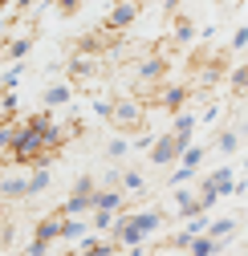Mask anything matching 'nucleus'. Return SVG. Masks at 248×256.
Returning <instances> with one entry per match:
<instances>
[{
    "mask_svg": "<svg viewBox=\"0 0 248 256\" xmlns=\"http://www.w3.org/2000/svg\"><path fill=\"white\" fill-rule=\"evenodd\" d=\"M61 212H66V216H86V212H94V196H82V191H70V200L61 204Z\"/></svg>",
    "mask_w": 248,
    "mask_h": 256,
    "instance_id": "obj_15",
    "label": "nucleus"
},
{
    "mask_svg": "<svg viewBox=\"0 0 248 256\" xmlns=\"http://www.w3.org/2000/svg\"><path fill=\"white\" fill-rule=\"evenodd\" d=\"M171 130H175V134H196V114H188V110H175V118H171Z\"/></svg>",
    "mask_w": 248,
    "mask_h": 256,
    "instance_id": "obj_18",
    "label": "nucleus"
},
{
    "mask_svg": "<svg viewBox=\"0 0 248 256\" xmlns=\"http://www.w3.org/2000/svg\"><path fill=\"white\" fill-rule=\"evenodd\" d=\"M12 114H16V94L4 90V94H0V118H12Z\"/></svg>",
    "mask_w": 248,
    "mask_h": 256,
    "instance_id": "obj_24",
    "label": "nucleus"
},
{
    "mask_svg": "<svg viewBox=\"0 0 248 256\" xmlns=\"http://www.w3.org/2000/svg\"><path fill=\"white\" fill-rule=\"evenodd\" d=\"M208 183L220 191V196H236V175H232V167H220V171H212L208 175Z\"/></svg>",
    "mask_w": 248,
    "mask_h": 256,
    "instance_id": "obj_14",
    "label": "nucleus"
},
{
    "mask_svg": "<svg viewBox=\"0 0 248 256\" xmlns=\"http://www.w3.org/2000/svg\"><path fill=\"white\" fill-rule=\"evenodd\" d=\"M78 252H86V256H110V252H122L118 248V240H78Z\"/></svg>",
    "mask_w": 248,
    "mask_h": 256,
    "instance_id": "obj_13",
    "label": "nucleus"
},
{
    "mask_svg": "<svg viewBox=\"0 0 248 256\" xmlns=\"http://www.w3.org/2000/svg\"><path fill=\"white\" fill-rule=\"evenodd\" d=\"M216 118H220V106H208V110H204V118H200V122H216Z\"/></svg>",
    "mask_w": 248,
    "mask_h": 256,
    "instance_id": "obj_35",
    "label": "nucleus"
},
{
    "mask_svg": "<svg viewBox=\"0 0 248 256\" xmlns=\"http://www.w3.org/2000/svg\"><path fill=\"white\" fill-rule=\"evenodd\" d=\"M240 138H248V122H244V126H240Z\"/></svg>",
    "mask_w": 248,
    "mask_h": 256,
    "instance_id": "obj_38",
    "label": "nucleus"
},
{
    "mask_svg": "<svg viewBox=\"0 0 248 256\" xmlns=\"http://www.w3.org/2000/svg\"><path fill=\"white\" fill-rule=\"evenodd\" d=\"M228 45H232V53H240V49H248V24H240V28H236V33H232V41H228Z\"/></svg>",
    "mask_w": 248,
    "mask_h": 256,
    "instance_id": "obj_27",
    "label": "nucleus"
},
{
    "mask_svg": "<svg viewBox=\"0 0 248 256\" xmlns=\"http://www.w3.org/2000/svg\"><path fill=\"white\" fill-rule=\"evenodd\" d=\"M216 150H220V154H236V150H240V130H236V126L216 138Z\"/></svg>",
    "mask_w": 248,
    "mask_h": 256,
    "instance_id": "obj_19",
    "label": "nucleus"
},
{
    "mask_svg": "<svg viewBox=\"0 0 248 256\" xmlns=\"http://www.w3.org/2000/svg\"><path fill=\"white\" fill-rule=\"evenodd\" d=\"M20 74H24V70H20V61H12V70L4 74V90H16V82H20Z\"/></svg>",
    "mask_w": 248,
    "mask_h": 256,
    "instance_id": "obj_31",
    "label": "nucleus"
},
{
    "mask_svg": "<svg viewBox=\"0 0 248 256\" xmlns=\"http://www.w3.org/2000/svg\"><path fill=\"white\" fill-rule=\"evenodd\" d=\"M114 220H118V212H94V228H98V232H110Z\"/></svg>",
    "mask_w": 248,
    "mask_h": 256,
    "instance_id": "obj_26",
    "label": "nucleus"
},
{
    "mask_svg": "<svg viewBox=\"0 0 248 256\" xmlns=\"http://www.w3.org/2000/svg\"><path fill=\"white\" fill-rule=\"evenodd\" d=\"M53 150L45 146L41 130L28 118H20V134H16V146H12V163L16 167H37V163H49Z\"/></svg>",
    "mask_w": 248,
    "mask_h": 256,
    "instance_id": "obj_2",
    "label": "nucleus"
},
{
    "mask_svg": "<svg viewBox=\"0 0 248 256\" xmlns=\"http://www.w3.org/2000/svg\"><path fill=\"white\" fill-rule=\"evenodd\" d=\"M192 37H196V28L188 20H175V41H192Z\"/></svg>",
    "mask_w": 248,
    "mask_h": 256,
    "instance_id": "obj_30",
    "label": "nucleus"
},
{
    "mask_svg": "<svg viewBox=\"0 0 248 256\" xmlns=\"http://www.w3.org/2000/svg\"><path fill=\"white\" fill-rule=\"evenodd\" d=\"M208 232H212V236H216V240H224V236H228V232H232V236H236V220H216V224H208Z\"/></svg>",
    "mask_w": 248,
    "mask_h": 256,
    "instance_id": "obj_22",
    "label": "nucleus"
},
{
    "mask_svg": "<svg viewBox=\"0 0 248 256\" xmlns=\"http://www.w3.org/2000/svg\"><path fill=\"white\" fill-rule=\"evenodd\" d=\"M159 228H163V212H154V208L134 212V216L118 212V220H114L110 236L118 240V248H122V252H142V240H146V236H154Z\"/></svg>",
    "mask_w": 248,
    "mask_h": 256,
    "instance_id": "obj_1",
    "label": "nucleus"
},
{
    "mask_svg": "<svg viewBox=\"0 0 248 256\" xmlns=\"http://www.w3.org/2000/svg\"><path fill=\"white\" fill-rule=\"evenodd\" d=\"M86 228H90V224H86L82 216H66V224H61V240H66V244H78V240L86 236Z\"/></svg>",
    "mask_w": 248,
    "mask_h": 256,
    "instance_id": "obj_16",
    "label": "nucleus"
},
{
    "mask_svg": "<svg viewBox=\"0 0 248 256\" xmlns=\"http://www.w3.org/2000/svg\"><path fill=\"white\" fill-rule=\"evenodd\" d=\"M220 4H224V8H228V4H232V0H220Z\"/></svg>",
    "mask_w": 248,
    "mask_h": 256,
    "instance_id": "obj_39",
    "label": "nucleus"
},
{
    "mask_svg": "<svg viewBox=\"0 0 248 256\" xmlns=\"http://www.w3.org/2000/svg\"><path fill=\"white\" fill-rule=\"evenodd\" d=\"M8 163H12V158H8V154H4V150H0V171H4V167H8Z\"/></svg>",
    "mask_w": 248,
    "mask_h": 256,
    "instance_id": "obj_36",
    "label": "nucleus"
},
{
    "mask_svg": "<svg viewBox=\"0 0 248 256\" xmlns=\"http://www.w3.org/2000/svg\"><path fill=\"white\" fill-rule=\"evenodd\" d=\"M142 102L138 98H118V102H110V122L118 126V130H138L142 126Z\"/></svg>",
    "mask_w": 248,
    "mask_h": 256,
    "instance_id": "obj_5",
    "label": "nucleus"
},
{
    "mask_svg": "<svg viewBox=\"0 0 248 256\" xmlns=\"http://www.w3.org/2000/svg\"><path fill=\"white\" fill-rule=\"evenodd\" d=\"M122 187H126V191H142V175L126 171V175H122Z\"/></svg>",
    "mask_w": 248,
    "mask_h": 256,
    "instance_id": "obj_32",
    "label": "nucleus"
},
{
    "mask_svg": "<svg viewBox=\"0 0 248 256\" xmlns=\"http://www.w3.org/2000/svg\"><path fill=\"white\" fill-rule=\"evenodd\" d=\"M94 74H102V53H86V49H78V57L70 61V78L82 82V86H90V82H94Z\"/></svg>",
    "mask_w": 248,
    "mask_h": 256,
    "instance_id": "obj_7",
    "label": "nucleus"
},
{
    "mask_svg": "<svg viewBox=\"0 0 248 256\" xmlns=\"http://www.w3.org/2000/svg\"><path fill=\"white\" fill-rule=\"evenodd\" d=\"M57 4H61V12H66V16H74V12L82 8V0H57Z\"/></svg>",
    "mask_w": 248,
    "mask_h": 256,
    "instance_id": "obj_33",
    "label": "nucleus"
},
{
    "mask_svg": "<svg viewBox=\"0 0 248 256\" xmlns=\"http://www.w3.org/2000/svg\"><path fill=\"white\" fill-rule=\"evenodd\" d=\"M28 49H33V37H8V45H0V61H20L28 57Z\"/></svg>",
    "mask_w": 248,
    "mask_h": 256,
    "instance_id": "obj_11",
    "label": "nucleus"
},
{
    "mask_svg": "<svg viewBox=\"0 0 248 256\" xmlns=\"http://www.w3.org/2000/svg\"><path fill=\"white\" fill-rule=\"evenodd\" d=\"M232 90L236 94H248V61H244L240 70H232Z\"/></svg>",
    "mask_w": 248,
    "mask_h": 256,
    "instance_id": "obj_25",
    "label": "nucleus"
},
{
    "mask_svg": "<svg viewBox=\"0 0 248 256\" xmlns=\"http://www.w3.org/2000/svg\"><path fill=\"white\" fill-rule=\"evenodd\" d=\"M163 70H167V57H163V53H150V57H142L138 66H134V78L154 82V78H163Z\"/></svg>",
    "mask_w": 248,
    "mask_h": 256,
    "instance_id": "obj_9",
    "label": "nucleus"
},
{
    "mask_svg": "<svg viewBox=\"0 0 248 256\" xmlns=\"http://www.w3.org/2000/svg\"><path fill=\"white\" fill-rule=\"evenodd\" d=\"M244 167H248V154H244Z\"/></svg>",
    "mask_w": 248,
    "mask_h": 256,
    "instance_id": "obj_41",
    "label": "nucleus"
},
{
    "mask_svg": "<svg viewBox=\"0 0 248 256\" xmlns=\"http://www.w3.org/2000/svg\"><path fill=\"white\" fill-rule=\"evenodd\" d=\"M49 183H53V175L45 171V163H37V171H33V175H28V187H33V196H37V191H45Z\"/></svg>",
    "mask_w": 248,
    "mask_h": 256,
    "instance_id": "obj_20",
    "label": "nucleus"
},
{
    "mask_svg": "<svg viewBox=\"0 0 248 256\" xmlns=\"http://www.w3.org/2000/svg\"><path fill=\"white\" fill-rule=\"evenodd\" d=\"M183 102H188V86H167V90L159 94V106H163L167 114L183 110Z\"/></svg>",
    "mask_w": 248,
    "mask_h": 256,
    "instance_id": "obj_12",
    "label": "nucleus"
},
{
    "mask_svg": "<svg viewBox=\"0 0 248 256\" xmlns=\"http://www.w3.org/2000/svg\"><path fill=\"white\" fill-rule=\"evenodd\" d=\"M122 191L118 187H98L94 191V212H122Z\"/></svg>",
    "mask_w": 248,
    "mask_h": 256,
    "instance_id": "obj_10",
    "label": "nucleus"
},
{
    "mask_svg": "<svg viewBox=\"0 0 248 256\" xmlns=\"http://www.w3.org/2000/svg\"><path fill=\"white\" fill-rule=\"evenodd\" d=\"M28 196H33L28 175H4V179H0V200H4V204H20Z\"/></svg>",
    "mask_w": 248,
    "mask_h": 256,
    "instance_id": "obj_8",
    "label": "nucleus"
},
{
    "mask_svg": "<svg viewBox=\"0 0 248 256\" xmlns=\"http://www.w3.org/2000/svg\"><path fill=\"white\" fill-rule=\"evenodd\" d=\"M70 94H74V86H66V82H61V86H49V90H45V106H66Z\"/></svg>",
    "mask_w": 248,
    "mask_h": 256,
    "instance_id": "obj_17",
    "label": "nucleus"
},
{
    "mask_svg": "<svg viewBox=\"0 0 248 256\" xmlns=\"http://www.w3.org/2000/svg\"><path fill=\"white\" fill-rule=\"evenodd\" d=\"M118 183H122V171H106L102 175V187H118Z\"/></svg>",
    "mask_w": 248,
    "mask_h": 256,
    "instance_id": "obj_34",
    "label": "nucleus"
},
{
    "mask_svg": "<svg viewBox=\"0 0 248 256\" xmlns=\"http://www.w3.org/2000/svg\"><path fill=\"white\" fill-rule=\"evenodd\" d=\"M74 191H82V196H94V191H98V183H94V175H78V183H74Z\"/></svg>",
    "mask_w": 248,
    "mask_h": 256,
    "instance_id": "obj_28",
    "label": "nucleus"
},
{
    "mask_svg": "<svg viewBox=\"0 0 248 256\" xmlns=\"http://www.w3.org/2000/svg\"><path fill=\"white\" fill-rule=\"evenodd\" d=\"M188 142H192V134H175V130H171V134H154V142H150V163H154V167L175 163Z\"/></svg>",
    "mask_w": 248,
    "mask_h": 256,
    "instance_id": "obj_4",
    "label": "nucleus"
},
{
    "mask_svg": "<svg viewBox=\"0 0 248 256\" xmlns=\"http://www.w3.org/2000/svg\"><path fill=\"white\" fill-rule=\"evenodd\" d=\"M61 224H66V212H53V216H45V220H37V228H33V240L24 244V252L28 256H45L57 240H61Z\"/></svg>",
    "mask_w": 248,
    "mask_h": 256,
    "instance_id": "obj_3",
    "label": "nucleus"
},
{
    "mask_svg": "<svg viewBox=\"0 0 248 256\" xmlns=\"http://www.w3.org/2000/svg\"><path fill=\"white\" fill-rule=\"evenodd\" d=\"M188 179H196V167H183L179 163V171H171V179H167V187H183Z\"/></svg>",
    "mask_w": 248,
    "mask_h": 256,
    "instance_id": "obj_23",
    "label": "nucleus"
},
{
    "mask_svg": "<svg viewBox=\"0 0 248 256\" xmlns=\"http://www.w3.org/2000/svg\"><path fill=\"white\" fill-rule=\"evenodd\" d=\"M179 163H183V167H200V163H204V146L188 142V146H183V154H179Z\"/></svg>",
    "mask_w": 248,
    "mask_h": 256,
    "instance_id": "obj_21",
    "label": "nucleus"
},
{
    "mask_svg": "<svg viewBox=\"0 0 248 256\" xmlns=\"http://www.w3.org/2000/svg\"><path fill=\"white\" fill-rule=\"evenodd\" d=\"M150 4H163V0H150Z\"/></svg>",
    "mask_w": 248,
    "mask_h": 256,
    "instance_id": "obj_40",
    "label": "nucleus"
},
{
    "mask_svg": "<svg viewBox=\"0 0 248 256\" xmlns=\"http://www.w3.org/2000/svg\"><path fill=\"white\" fill-rule=\"evenodd\" d=\"M142 12V0H114L110 12H106V28L110 33H122V28H130Z\"/></svg>",
    "mask_w": 248,
    "mask_h": 256,
    "instance_id": "obj_6",
    "label": "nucleus"
},
{
    "mask_svg": "<svg viewBox=\"0 0 248 256\" xmlns=\"http://www.w3.org/2000/svg\"><path fill=\"white\" fill-rule=\"evenodd\" d=\"M0 228H4V200H0Z\"/></svg>",
    "mask_w": 248,
    "mask_h": 256,
    "instance_id": "obj_37",
    "label": "nucleus"
},
{
    "mask_svg": "<svg viewBox=\"0 0 248 256\" xmlns=\"http://www.w3.org/2000/svg\"><path fill=\"white\" fill-rule=\"evenodd\" d=\"M126 150H130V142H126V138H110V146H106V154H110V158H122Z\"/></svg>",
    "mask_w": 248,
    "mask_h": 256,
    "instance_id": "obj_29",
    "label": "nucleus"
}]
</instances>
